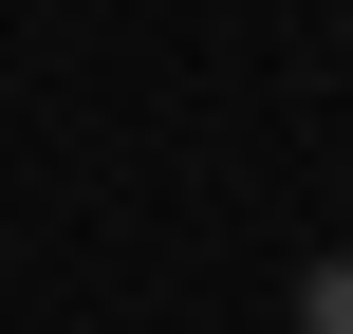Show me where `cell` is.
<instances>
[{
    "instance_id": "6da1fadb",
    "label": "cell",
    "mask_w": 353,
    "mask_h": 334,
    "mask_svg": "<svg viewBox=\"0 0 353 334\" xmlns=\"http://www.w3.org/2000/svg\"><path fill=\"white\" fill-rule=\"evenodd\" d=\"M298 334H353V242H316V260H298Z\"/></svg>"
}]
</instances>
